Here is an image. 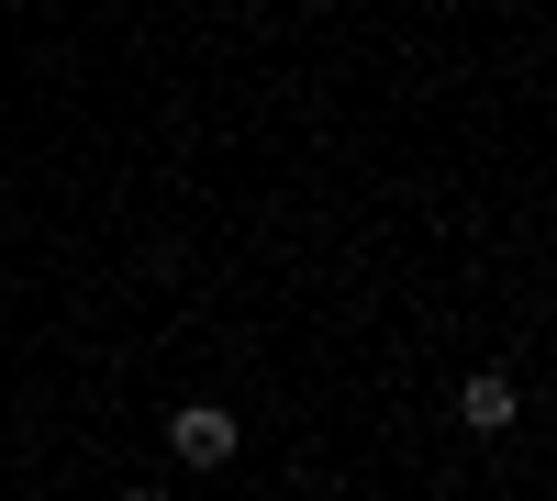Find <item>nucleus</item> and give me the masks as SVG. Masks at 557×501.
Wrapping results in <instances>:
<instances>
[{
    "mask_svg": "<svg viewBox=\"0 0 557 501\" xmlns=\"http://www.w3.org/2000/svg\"><path fill=\"white\" fill-rule=\"evenodd\" d=\"M168 446H178L190 468H223V458H235V413H212V401H190V413H168Z\"/></svg>",
    "mask_w": 557,
    "mask_h": 501,
    "instance_id": "1",
    "label": "nucleus"
},
{
    "mask_svg": "<svg viewBox=\"0 0 557 501\" xmlns=\"http://www.w3.org/2000/svg\"><path fill=\"white\" fill-rule=\"evenodd\" d=\"M457 424H469V435H502V424H513V379H502V368H480L469 390H457Z\"/></svg>",
    "mask_w": 557,
    "mask_h": 501,
    "instance_id": "2",
    "label": "nucleus"
},
{
    "mask_svg": "<svg viewBox=\"0 0 557 501\" xmlns=\"http://www.w3.org/2000/svg\"><path fill=\"white\" fill-rule=\"evenodd\" d=\"M123 501H157V490H123Z\"/></svg>",
    "mask_w": 557,
    "mask_h": 501,
    "instance_id": "3",
    "label": "nucleus"
}]
</instances>
